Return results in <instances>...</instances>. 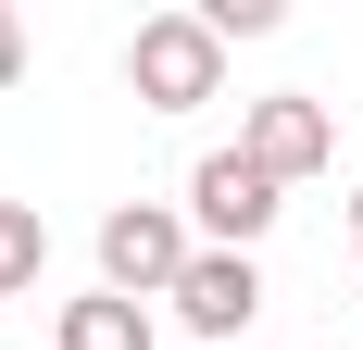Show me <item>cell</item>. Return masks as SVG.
Returning <instances> with one entry per match:
<instances>
[{
    "instance_id": "obj_1",
    "label": "cell",
    "mask_w": 363,
    "mask_h": 350,
    "mask_svg": "<svg viewBox=\"0 0 363 350\" xmlns=\"http://www.w3.org/2000/svg\"><path fill=\"white\" fill-rule=\"evenodd\" d=\"M125 88H138L150 113H188L225 88V38L201 26V13H150L138 38H125Z\"/></svg>"
},
{
    "instance_id": "obj_2",
    "label": "cell",
    "mask_w": 363,
    "mask_h": 350,
    "mask_svg": "<svg viewBox=\"0 0 363 350\" xmlns=\"http://www.w3.org/2000/svg\"><path fill=\"white\" fill-rule=\"evenodd\" d=\"M188 263H201V250H188V213H163V201H125L101 225V288L113 300H176Z\"/></svg>"
},
{
    "instance_id": "obj_3",
    "label": "cell",
    "mask_w": 363,
    "mask_h": 350,
    "mask_svg": "<svg viewBox=\"0 0 363 350\" xmlns=\"http://www.w3.org/2000/svg\"><path fill=\"white\" fill-rule=\"evenodd\" d=\"M276 201H289V188H276L251 150H201V163H188V225L213 250H251L263 225H276Z\"/></svg>"
},
{
    "instance_id": "obj_4",
    "label": "cell",
    "mask_w": 363,
    "mask_h": 350,
    "mask_svg": "<svg viewBox=\"0 0 363 350\" xmlns=\"http://www.w3.org/2000/svg\"><path fill=\"white\" fill-rule=\"evenodd\" d=\"M251 313H263V263H251V250H201V263L176 276V325H188V350H225Z\"/></svg>"
},
{
    "instance_id": "obj_5",
    "label": "cell",
    "mask_w": 363,
    "mask_h": 350,
    "mask_svg": "<svg viewBox=\"0 0 363 350\" xmlns=\"http://www.w3.org/2000/svg\"><path fill=\"white\" fill-rule=\"evenodd\" d=\"M238 150H251V163L276 175V188H301V175H326V163H338V125H326V101H301V88H276V101H251Z\"/></svg>"
},
{
    "instance_id": "obj_6",
    "label": "cell",
    "mask_w": 363,
    "mask_h": 350,
    "mask_svg": "<svg viewBox=\"0 0 363 350\" xmlns=\"http://www.w3.org/2000/svg\"><path fill=\"white\" fill-rule=\"evenodd\" d=\"M63 350H150V300H63Z\"/></svg>"
},
{
    "instance_id": "obj_7",
    "label": "cell",
    "mask_w": 363,
    "mask_h": 350,
    "mask_svg": "<svg viewBox=\"0 0 363 350\" xmlns=\"http://www.w3.org/2000/svg\"><path fill=\"white\" fill-rule=\"evenodd\" d=\"M38 263H50V225H38V201H0V300H13V288H38Z\"/></svg>"
},
{
    "instance_id": "obj_8",
    "label": "cell",
    "mask_w": 363,
    "mask_h": 350,
    "mask_svg": "<svg viewBox=\"0 0 363 350\" xmlns=\"http://www.w3.org/2000/svg\"><path fill=\"white\" fill-rule=\"evenodd\" d=\"M13 75H26V26L0 13V88H13Z\"/></svg>"
},
{
    "instance_id": "obj_9",
    "label": "cell",
    "mask_w": 363,
    "mask_h": 350,
    "mask_svg": "<svg viewBox=\"0 0 363 350\" xmlns=\"http://www.w3.org/2000/svg\"><path fill=\"white\" fill-rule=\"evenodd\" d=\"M351 250H363V188H351Z\"/></svg>"
}]
</instances>
